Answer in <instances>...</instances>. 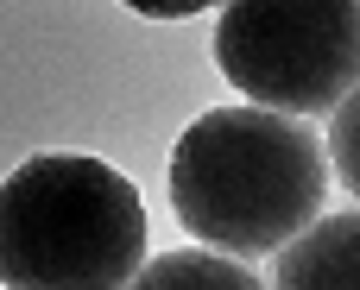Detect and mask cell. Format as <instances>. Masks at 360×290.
<instances>
[{"label":"cell","instance_id":"3957f363","mask_svg":"<svg viewBox=\"0 0 360 290\" xmlns=\"http://www.w3.org/2000/svg\"><path fill=\"white\" fill-rule=\"evenodd\" d=\"M215 63L247 107L329 114L360 82V0H221Z\"/></svg>","mask_w":360,"mask_h":290},{"label":"cell","instance_id":"52a82bcc","mask_svg":"<svg viewBox=\"0 0 360 290\" xmlns=\"http://www.w3.org/2000/svg\"><path fill=\"white\" fill-rule=\"evenodd\" d=\"M120 6H133V13H146V19H196V13H209V6H221V0H120Z\"/></svg>","mask_w":360,"mask_h":290},{"label":"cell","instance_id":"277c9868","mask_svg":"<svg viewBox=\"0 0 360 290\" xmlns=\"http://www.w3.org/2000/svg\"><path fill=\"white\" fill-rule=\"evenodd\" d=\"M272 290H360V209L316 215L291 246H278Z\"/></svg>","mask_w":360,"mask_h":290},{"label":"cell","instance_id":"6da1fadb","mask_svg":"<svg viewBox=\"0 0 360 290\" xmlns=\"http://www.w3.org/2000/svg\"><path fill=\"white\" fill-rule=\"evenodd\" d=\"M329 196L323 139L266 107H209L171 152V209L190 240L221 259H266L291 246Z\"/></svg>","mask_w":360,"mask_h":290},{"label":"cell","instance_id":"7a4b0ae2","mask_svg":"<svg viewBox=\"0 0 360 290\" xmlns=\"http://www.w3.org/2000/svg\"><path fill=\"white\" fill-rule=\"evenodd\" d=\"M146 265L139 190L89 152H38L0 183L6 290H127Z\"/></svg>","mask_w":360,"mask_h":290},{"label":"cell","instance_id":"8992f818","mask_svg":"<svg viewBox=\"0 0 360 290\" xmlns=\"http://www.w3.org/2000/svg\"><path fill=\"white\" fill-rule=\"evenodd\" d=\"M323 158L335 164V177L360 196V82L329 107V152Z\"/></svg>","mask_w":360,"mask_h":290},{"label":"cell","instance_id":"5b68a950","mask_svg":"<svg viewBox=\"0 0 360 290\" xmlns=\"http://www.w3.org/2000/svg\"><path fill=\"white\" fill-rule=\"evenodd\" d=\"M127 290H266L240 259H221V253H209V246H184V253H158V259H146Z\"/></svg>","mask_w":360,"mask_h":290}]
</instances>
